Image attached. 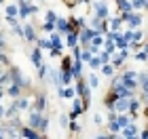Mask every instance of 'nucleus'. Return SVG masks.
<instances>
[{
  "label": "nucleus",
  "instance_id": "12",
  "mask_svg": "<svg viewBox=\"0 0 148 139\" xmlns=\"http://www.w3.org/2000/svg\"><path fill=\"white\" fill-rule=\"evenodd\" d=\"M140 110H142V101H140L138 97H131V101H129V116L133 118V120L138 118Z\"/></svg>",
  "mask_w": 148,
  "mask_h": 139
},
{
  "label": "nucleus",
  "instance_id": "23",
  "mask_svg": "<svg viewBox=\"0 0 148 139\" xmlns=\"http://www.w3.org/2000/svg\"><path fill=\"white\" fill-rule=\"evenodd\" d=\"M116 9L121 13H131L133 6H131V0H116Z\"/></svg>",
  "mask_w": 148,
  "mask_h": 139
},
{
  "label": "nucleus",
  "instance_id": "11",
  "mask_svg": "<svg viewBox=\"0 0 148 139\" xmlns=\"http://www.w3.org/2000/svg\"><path fill=\"white\" fill-rule=\"evenodd\" d=\"M32 110H34V112H40V114H45V110H47V97L42 95V93H38V95H36Z\"/></svg>",
  "mask_w": 148,
  "mask_h": 139
},
{
  "label": "nucleus",
  "instance_id": "26",
  "mask_svg": "<svg viewBox=\"0 0 148 139\" xmlns=\"http://www.w3.org/2000/svg\"><path fill=\"white\" fill-rule=\"evenodd\" d=\"M15 105H17L19 112H23V110L30 108V99H28V97H19V99H15Z\"/></svg>",
  "mask_w": 148,
  "mask_h": 139
},
{
  "label": "nucleus",
  "instance_id": "43",
  "mask_svg": "<svg viewBox=\"0 0 148 139\" xmlns=\"http://www.w3.org/2000/svg\"><path fill=\"white\" fill-rule=\"evenodd\" d=\"M6 46V42H4V34H2V30H0V51H2Z\"/></svg>",
  "mask_w": 148,
  "mask_h": 139
},
{
  "label": "nucleus",
  "instance_id": "1",
  "mask_svg": "<svg viewBox=\"0 0 148 139\" xmlns=\"http://www.w3.org/2000/svg\"><path fill=\"white\" fill-rule=\"evenodd\" d=\"M28 127H32L34 131L38 133H47V127H49V118L45 114H40V112H30V118H28Z\"/></svg>",
  "mask_w": 148,
  "mask_h": 139
},
{
  "label": "nucleus",
  "instance_id": "35",
  "mask_svg": "<svg viewBox=\"0 0 148 139\" xmlns=\"http://www.w3.org/2000/svg\"><path fill=\"white\" fill-rule=\"evenodd\" d=\"M70 68H72V57H64L62 59V68H59V70L66 72V70H70Z\"/></svg>",
  "mask_w": 148,
  "mask_h": 139
},
{
  "label": "nucleus",
  "instance_id": "10",
  "mask_svg": "<svg viewBox=\"0 0 148 139\" xmlns=\"http://www.w3.org/2000/svg\"><path fill=\"white\" fill-rule=\"evenodd\" d=\"M138 82H140V89H142L144 103H148V72H142V74L138 76Z\"/></svg>",
  "mask_w": 148,
  "mask_h": 139
},
{
  "label": "nucleus",
  "instance_id": "13",
  "mask_svg": "<svg viewBox=\"0 0 148 139\" xmlns=\"http://www.w3.org/2000/svg\"><path fill=\"white\" fill-rule=\"evenodd\" d=\"M30 59H32V63H34V68H40V65L45 63V57H42V49H36L30 53Z\"/></svg>",
  "mask_w": 148,
  "mask_h": 139
},
{
  "label": "nucleus",
  "instance_id": "20",
  "mask_svg": "<svg viewBox=\"0 0 148 139\" xmlns=\"http://www.w3.org/2000/svg\"><path fill=\"white\" fill-rule=\"evenodd\" d=\"M131 122H133V118L129 114H116V124L121 127V131H123L127 124H131Z\"/></svg>",
  "mask_w": 148,
  "mask_h": 139
},
{
  "label": "nucleus",
  "instance_id": "7",
  "mask_svg": "<svg viewBox=\"0 0 148 139\" xmlns=\"http://www.w3.org/2000/svg\"><path fill=\"white\" fill-rule=\"evenodd\" d=\"M138 124L136 122H131V124H127V127L121 131V137L123 139H138Z\"/></svg>",
  "mask_w": 148,
  "mask_h": 139
},
{
  "label": "nucleus",
  "instance_id": "17",
  "mask_svg": "<svg viewBox=\"0 0 148 139\" xmlns=\"http://www.w3.org/2000/svg\"><path fill=\"white\" fill-rule=\"evenodd\" d=\"M4 93H6L9 97H13V99H19V97H21V93H23V89L17 87V84H9V87L4 89Z\"/></svg>",
  "mask_w": 148,
  "mask_h": 139
},
{
  "label": "nucleus",
  "instance_id": "51",
  "mask_svg": "<svg viewBox=\"0 0 148 139\" xmlns=\"http://www.w3.org/2000/svg\"><path fill=\"white\" fill-rule=\"evenodd\" d=\"M0 4H4V0H0Z\"/></svg>",
  "mask_w": 148,
  "mask_h": 139
},
{
  "label": "nucleus",
  "instance_id": "15",
  "mask_svg": "<svg viewBox=\"0 0 148 139\" xmlns=\"http://www.w3.org/2000/svg\"><path fill=\"white\" fill-rule=\"evenodd\" d=\"M70 72H72V78H74V80L83 78V61H80V59H74V61H72V68H70Z\"/></svg>",
  "mask_w": 148,
  "mask_h": 139
},
{
  "label": "nucleus",
  "instance_id": "34",
  "mask_svg": "<svg viewBox=\"0 0 148 139\" xmlns=\"http://www.w3.org/2000/svg\"><path fill=\"white\" fill-rule=\"evenodd\" d=\"M45 19H47L45 23H55V21H57V13H55V11H47Z\"/></svg>",
  "mask_w": 148,
  "mask_h": 139
},
{
  "label": "nucleus",
  "instance_id": "33",
  "mask_svg": "<svg viewBox=\"0 0 148 139\" xmlns=\"http://www.w3.org/2000/svg\"><path fill=\"white\" fill-rule=\"evenodd\" d=\"M108 131H110L112 135H119L121 133V127L116 124V120H108Z\"/></svg>",
  "mask_w": 148,
  "mask_h": 139
},
{
  "label": "nucleus",
  "instance_id": "28",
  "mask_svg": "<svg viewBox=\"0 0 148 139\" xmlns=\"http://www.w3.org/2000/svg\"><path fill=\"white\" fill-rule=\"evenodd\" d=\"M87 84H89V89H91V91H93V89H97V87H99V78H97V74H93V72H91L89 78H87Z\"/></svg>",
  "mask_w": 148,
  "mask_h": 139
},
{
  "label": "nucleus",
  "instance_id": "37",
  "mask_svg": "<svg viewBox=\"0 0 148 139\" xmlns=\"http://www.w3.org/2000/svg\"><path fill=\"white\" fill-rule=\"evenodd\" d=\"M133 59H136V61H148V53H144V51H138L136 55H133Z\"/></svg>",
  "mask_w": 148,
  "mask_h": 139
},
{
  "label": "nucleus",
  "instance_id": "4",
  "mask_svg": "<svg viewBox=\"0 0 148 139\" xmlns=\"http://www.w3.org/2000/svg\"><path fill=\"white\" fill-rule=\"evenodd\" d=\"M91 6H93V17L110 19V6L106 0H95V2H91Z\"/></svg>",
  "mask_w": 148,
  "mask_h": 139
},
{
  "label": "nucleus",
  "instance_id": "42",
  "mask_svg": "<svg viewBox=\"0 0 148 139\" xmlns=\"http://www.w3.org/2000/svg\"><path fill=\"white\" fill-rule=\"evenodd\" d=\"M59 124H62V127H68V124H70V118H68V116H62V118H59Z\"/></svg>",
  "mask_w": 148,
  "mask_h": 139
},
{
  "label": "nucleus",
  "instance_id": "24",
  "mask_svg": "<svg viewBox=\"0 0 148 139\" xmlns=\"http://www.w3.org/2000/svg\"><path fill=\"white\" fill-rule=\"evenodd\" d=\"M116 99H119V97L114 95V91H110L108 95L104 97V105H106L108 110H114V103H116Z\"/></svg>",
  "mask_w": 148,
  "mask_h": 139
},
{
  "label": "nucleus",
  "instance_id": "52",
  "mask_svg": "<svg viewBox=\"0 0 148 139\" xmlns=\"http://www.w3.org/2000/svg\"><path fill=\"white\" fill-rule=\"evenodd\" d=\"M0 72H2V70H0Z\"/></svg>",
  "mask_w": 148,
  "mask_h": 139
},
{
  "label": "nucleus",
  "instance_id": "9",
  "mask_svg": "<svg viewBox=\"0 0 148 139\" xmlns=\"http://www.w3.org/2000/svg\"><path fill=\"white\" fill-rule=\"evenodd\" d=\"M129 101H131V99L119 97L116 103H114V112H116V114H129Z\"/></svg>",
  "mask_w": 148,
  "mask_h": 139
},
{
  "label": "nucleus",
  "instance_id": "2",
  "mask_svg": "<svg viewBox=\"0 0 148 139\" xmlns=\"http://www.w3.org/2000/svg\"><path fill=\"white\" fill-rule=\"evenodd\" d=\"M138 72H133V70H125L123 74H121V78H123V87L125 89H129V91H133L136 93L138 89H140V82H138Z\"/></svg>",
  "mask_w": 148,
  "mask_h": 139
},
{
  "label": "nucleus",
  "instance_id": "48",
  "mask_svg": "<svg viewBox=\"0 0 148 139\" xmlns=\"http://www.w3.org/2000/svg\"><path fill=\"white\" fill-rule=\"evenodd\" d=\"M2 97H4V89L0 87V103H2Z\"/></svg>",
  "mask_w": 148,
  "mask_h": 139
},
{
  "label": "nucleus",
  "instance_id": "50",
  "mask_svg": "<svg viewBox=\"0 0 148 139\" xmlns=\"http://www.w3.org/2000/svg\"><path fill=\"white\" fill-rule=\"evenodd\" d=\"M40 139H47V135H45V133H42V135H40Z\"/></svg>",
  "mask_w": 148,
  "mask_h": 139
},
{
  "label": "nucleus",
  "instance_id": "32",
  "mask_svg": "<svg viewBox=\"0 0 148 139\" xmlns=\"http://www.w3.org/2000/svg\"><path fill=\"white\" fill-rule=\"evenodd\" d=\"M146 2L148 0H131V6H133V11H142V9H146Z\"/></svg>",
  "mask_w": 148,
  "mask_h": 139
},
{
  "label": "nucleus",
  "instance_id": "40",
  "mask_svg": "<svg viewBox=\"0 0 148 139\" xmlns=\"http://www.w3.org/2000/svg\"><path fill=\"white\" fill-rule=\"evenodd\" d=\"M40 28H42L45 32H55V23H42Z\"/></svg>",
  "mask_w": 148,
  "mask_h": 139
},
{
  "label": "nucleus",
  "instance_id": "25",
  "mask_svg": "<svg viewBox=\"0 0 148 139\" xmlns=\"http://www.w3.org/2000/svg\"><path fill=\"white\" fill-rule=\"evenodd\" d=\"M114 70H116V68H114L112 63H102V68H99V72H102L104 76H108V78L114 76Z\"/></svg>",
  "mask_w": 148,
  "mask_h": 139
},
{
  "label": "nucleus",
  "instance_id": "21",
  "mask_svg": "<svg viewBox=\"0 0 148 139\" xmlns=\"http://www.w3.org/2000/svg\"><path fill=\"white\" fill-rule=\"evenodd\" d=\"M4 17H19V6H17V4H13V2H6Z\"/></svg>",
  "mask_w": 148,
  "mask_h": 139
},
{
  "label": "nucleus",
  "instance_id": "5",
  "mask_svg": "<svg viewBox=\"0 0 148 139\" xmlns=\"http://www.w3.org/2000/svg\"><path fill=\"white\" fill-rule=\"evenodd\" d=\"M74 89H76V97H80L87 105H89V99H91V89H89V84H87L85 78H78V80H76V87H74Z\"/></svg>",
  "mask_w": 148,
  "mask_h": 139
},
{
  "label": "nucleus",
  "instance_id": "39",
  "mask_svg": "<svg viewBox=\"0 0 148 139\" xmlns=\"http://www.w3.org/2000/svg\"><path fill=\"white\" fill-rule=\"evenodd\" d=\"M68 129L72 131V133H78V131H80V124H78L76 120H70V124H68Z\"/></svg>",
  "mask_w": 148,
  "mask_h": 139
},
{
  "label": "nucleus",
  "instance_id": "38",
  "mask_svg": "<svg viewBox=\"0 0 148 139\" xmlns=\"http://www.w3.org/2000/svg\"><path fill=\"white\" fill-rule=\"evenodd\" d=\"M99 59H102V63H110L112 55H110V53H106V51H102V53H99Z\"/></svg>",
  "mask_w": 148,
  "mask_h": 139
},
{
  "label": "nucleus",
  "instance_id": "22",
  "mask_svg": "<svg viewBox=\"0 0 148 139\" xmlns=\"http://www.w3.org/2000/svg\"><path fill=\"white\" fill-rule=\"evenodd\" d=\"M114 44H116V49H119V51H121V49H129V40H127V38L121 34V32L116 34V38H114Z\"/></svg>",
  "mask_w": 148,
  "mask_h": 139
},
{
  "label": "nucleus",
  "instance_id": "16",
  "mask_svg": "<svg viewBox=\"0 0 148 139\" xmlns=\"http://www.w3.org/2000/svg\"><path fill=\"white\" fill-rule=\"evenodd\" d=\"M57 97H62V99H74L76 97V89L72 87H64V89H57Z\"/></svg>",
  "mask_w": 148,
  "mask_h": 139
},
{
  "label": "nucleus",
  "instance_id": "6",
  "mask_svg": "<svg viewBox=\"0 0 148 139\" xmlns=\"http://www.w3.org/2000/svg\"><path fill=\"white\" fill-rule=\"evenodd\" d=\"M55 32H57V34H62V36H66V34H70V32H74V30L70 28V21H68V19L57 17V21H55Z\"/></svg>",
  "mask_w": 148,
  "mask_h": 139
},
{
  "label": "nucleus",
  "instance_id": "41",
  "mask_svg": "<svg viewBox=\"0 0 148 139\" xmlns=\"http://www.w3.org/2000/svg\"><path fill=\"white\" fill-rule=\"evenodd\" d=\"M93 122L95 124H104V116L102 114H93Z\"/></svg>",
  "mask_w": 148,
  "mask_h": 139
},
{
  "label": "nucleus",
  "instance_id": "29",
  "mask_svg": "<svg viewBox=\"0 0 148 139\" xmlns=\"http://www.w3.org/2000/svg\"><path fill=\"white\" fill-rule=\"evenodd\" d=\"M104 40H106V38H104V34H95V36L91 38V46L99 49V46H104Z\"/></svg>",
  "mask_w": 148,
  "mask_h": 139
},
{
  "label": "nucleus",
  "instance_id": "36",
  "mask_svg": "<svg viewBox=\"0 0 148 139\" xmlns=\"http://www.w3.org/2000/svg\"><path fill=\"white\" fill-rule=\"evenodd\" d=\"M38 70V78L42 80V78H47V74H49V68H47V63H42L40 68H36Z\"/></svg>",
  "mask_w": 148,
  "mask_h": 139
},
{
  "label": "nucleus",
  "instance_id": "47",
  "mask_svg": "<svg viewBox=\"0 0 148 139\" xmlns=\"http://www.w3.org/2000/svg\"><path fill=\"white\" fill-rule=\"evenodd\" d=\"M95 139H112V135H97Z\"/></svg>",
  "mask_w": 148,
  "mask_h": 139
},
{
  "label": "nucleus",
  "instance_id": "49",
  "mask_svg": "<svg viewBox=\"0 0 148 139\" xmlns=\"http://www.w3.org/2000/svg\"><path fill=\"white\" fill-rule=\"evenodd\" d=\"M142 51H144V53H148V42L144 44V49H142Z\"/></svg>",
  "mask_w": 148,
  "mask_h": 139
},
{
  "label": "nucleus",
  "instance_id": "45",
  "mask_svg": "<svg viewBox=\"0 0 148 139\" xmlns=\"http://www.w3.org/2000/svg\"><path fill=\"white\" fill-rule=\"evenodd\" d=\"M138 139H148V129H146V131H142V133L138 135Z\"/></svg>",
  "mask_w": 148,
  "mask_h": 139
},
{
  "label": "nucleus",
  "instance_id": "30",
  "mask_svg": "<svg viewBox=\"0 0 148 139\" xmlns=\"http://www.w3.org/2000/svg\"><path fill=\"white\" fill-rule=\"evenodd\" d=\"M110 61H112V65H114V68H121V65H123V63H125V57H123V55H121V53H114V55H112V59H110Z\"/></svg>",
  "mask_w": 148,
  "mask_h": 139
},
{
  "label": "nucleus",
  "instance_id": "44",
  "mask_svg": "<svg viewBox=\"0 0 148 139\" xmlns=\"http://www.w3.org/2000/svg\"><path fill=\"white\" fill-rule=\"evenodd\" d=\"M2 118H6V108L0 103V120H2Z\"/></svg>",
  "mask_w": 148,
  "mask_h": 139
},
{
  "label": "nucleus",
  "instance_id": "18",
  "mask_svg": "<svg viewBox=\"0 0 148 139\" xmlns=\"http://www.w3.org/2000/svg\"><path fill=\"white\" fill-rule=\"evenodd\" d=\"M123 19H121V15L119 17H112V19H108V32H119L121 28H123Z\"/></svg>",
  "mask_w": 148,
  "mask_h": 139
},
{
  "label": "nucleus",
  "instance_id": "31",
  "mask_svg": "<svg viewBox=\"0 0 148 139\" xmlns=\"http://www.w3.org/2000/svg\"><path fill=\"white\" fill-rule=\"evenodd\" d=\"M89 68L91 70H99V68H102V59H99V55H93L89 59Z\"/></svg>",
  "mask_w": 148,
  "mask_h": 139
},
{
  "label": "nucleus",
  "instance_id": "19",
  "mask_svg": "<svg viewBox=\"0 0 148 139\" xmlns=\"http://www.w3.org/2000/svg\"><path fill=\"white\" fill-rule=\"evenodd\" d=\"M66 44H68L70 49L78 46V30H74V32H70V34H66Z\"/></svg>",
  "mask_w": 148,
  "mask_h": 139
},
{
  "label": "nucleus",
  "instance_id": "8",
  "mask_svg": "<svg viewBox=\"0 0 148 139\" xmlns=\"http://www.w3.org/2000/svg\"><path fill=\"white\" fill-rule=\"evenodd\" d=\"M21 28H23V40L25 42H36L38 40V38H36V30H34L32 23H23Z\"/></svg>",
  "mask_w": 148,
  "mask_h": 139
},
{
  "label": "nucleus",
  "instance_id": "3",
  "mask_svg": "<svg viewBox=\"0 0 148 139\" xmlns=\"http://www.w3.org/2000/svg\"><path fill=\"white\" fill-rule=\"evenodd\" d=\"M121 19H123V23L129 25V30H140V28H142V15H140L138 11L121 13Z\"/></svg>",
  "mask_w": 148,
  "mask_h": 139
},
{
  "label": "nucleus",
  "instance_id": "27",
  "mask_svg": "<svg viewBox=\"0 0 148 139\" xmlns=\"http://www.w3.org/2000/svg\"><path fill=\"white\" fill-rule=\"evenodd\" d=\"M36 46H38V49H45V51H51V49H53L51 38H38V40H36Z\"/></svg>",
  "mask_w": 148,
  "mask_h": 139
},
{
  "label": "nucleus",
  "instance_id": "14",
  "mask_svg": "<svg viewBox=\"0 0 148 139\" xmlns=\"http://www.w3.org/2000/svg\"><path fill=\"white\" fill-rule=\"evenodd\" d=\"M21 139H40V133L28 124H21Z\"/></svg>",
  "mask_w": 148,
  "mask_h": 139
},
{
  "label": "nucleus",
  "instance_id": "46",
  "mask_svg": "<svg viewBox=\"0 0 148 139\" xmlns=\"http://www.w3.org/2000/svg\"><path fill=\"white\" fill-rule=\"evenodd\" d=\"M0 139H6V133H4V127H0Z\"/></svg>",
  "mask_w": 148,
  "mask_h": 139
}]
</instances>
